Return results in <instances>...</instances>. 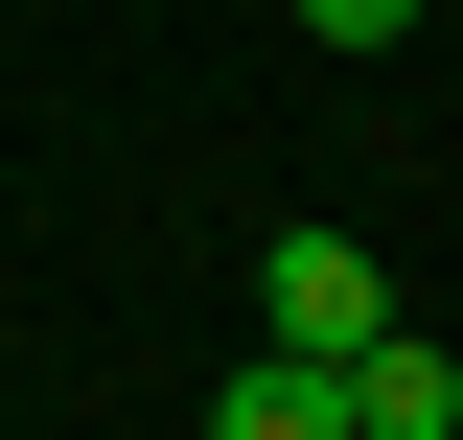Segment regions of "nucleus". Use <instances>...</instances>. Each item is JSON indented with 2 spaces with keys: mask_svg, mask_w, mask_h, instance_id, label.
<instances>
[{
  "mask_svg": "<svg viewBox=\"0 0 463 440\" xmlns=\"http://www.w3.org/2000/svg\"><path fill=\"white\" fill-rule=\"evenodd\" d=\"M301 47H417V0H301Z\"/></svg>",
  "mask_w": 463,
  "mask_h": 440,
  "instance_id": "4",
  "label": "nucleus"
},
{
  "mask_svg": "<svg viewBox=\"0 0 463 440\" xmlns=\"http://www.w3.org/2000/svg\"><path fill=\"white\" fill-rule=\"evenodd\" d=\"M347 440H463V348L371 325V348H347Z\"/></svg>",
  "mask_w": 463,
  "mask_h": 440,
  "instance_id": "2",
  "label": "nucleus"
},
{
  "mask_svg": "<svg viewBox=\"0 0 463 440\" xmlns=\"http://www.w3.org/2000/svg\"><path fill=\"white\" fill-rule=\"evenodd\" d=\"M209 440H347V371H325V348H232Z\"/></svg>",
  "mask_w": 463,
  "mask_h": 440,
  "instance_id": "3",
  "label": "nucleus"
},
{
  "mask_svg": "<svg viewBox=\"0 0 463 440\" xmlns=\"http://www.w3.org/2000/svg\"><path fill=\"white\" fill-rule=\"evenodd\" d=\"M371 325H394V278H371V232H279V255H255V348H325V371H347Z\"/></svg>",
  "mask_w": 463,
  "mask_h": 440,
  "instance_id": "1",
  "label": "nucleus"
}]
</instances>
